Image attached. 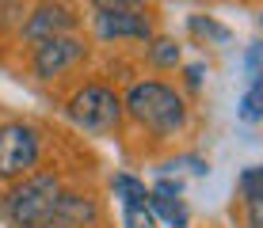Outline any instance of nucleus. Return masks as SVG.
Instances as JSON below:
<instances>
[{"label": "nucleus", "instance_id": "f257e3e1", "mask_svg": "<svg viewBox=\"0 0 263 228\" xmlns=\"http://www.w3.org/2000/svg\"><path fill=\"white\" fill-rule=\"evenodd\" d=\"M122 107L130 114V122L141 126L145 133H153L157 141L179 137L187 130V122H191V107H187L183 91L172 88L168 80H157V76L134 80L122 95Z\"/></svg>", "mask_w": 263, "mask_h": 228}, {"label": "nucleus", "instance_id": "f03ea898", "mask_svg": "<svg viewBox=\"0 0 263 228\" xmlns=\"http://www.w3.org/2000/svg\"><path fill=\"white\" fill-rule=\"evenodd\" d=\"M61 179L53 171H34L20 182H12V190L4 194V217L12 228H53V213H58L61 198Z\"/></svg>", "mask_w": 263, "mask_h": 228}, {"label": "nucleus", "instance_id": "7ed1b4c3", "mask_svg": "<svg viewBox=\"0 0 263 228\" xmlns=\"http://www.w3.org/2000/svg\"><path fill=\"white\" fill-rule=\"evenodd\" d=\"M65 111H69V118H72L77 130H84L92 137H111L122 126L126 107H122V95L111 84H103V80H88V84H80L69 95Z\"/></svg>", "mask_w": 263, "mask_h": 228}, {"label": "nucleus", "instance_id": "20e7f679", "mask_svg": "<svg viewBox=\"0 0 263 228\" xmlns=\"http://www.w3.org/2000/svg\"><path fill=\"white\" fill-rule=\"evenodd\" d=\"M42 160V133L31 122H4L0 126V182H20L34 175Z\"/></svg>", "mask_w": 263, "mask_h": 228}, {"label": "nucleus", "instance_id": "39448f33", "mask_svg": "<svg viewBox=\"0 0 263 228\" xmlns=\"http://www.w3.org/2000/svg\"><path fill=\"white\" fill-rule=\"evenodd\" d=\"M84 61H88V42L80 34H61V38H46L31 46V72L39 80H61Z\"/></svg>", "mask_w": 263, "mask_h": 228}, {"label": "nucleus", "instance_id": "423d86ee", "mask_svg": "<svg viewBox=\"0 0 263 228\" xmlns=\"http://www.w3.org/2000/svg\"><path fill=\"white\" fill-rule=\"evenodd\" d=\"M77 8L69 0H39V4L27 12V19L20 27V38L27 46H39L46 38H61V34H77Z\"/></svg>", "mask_w": 263, "mask_h": 228}, {"label": "nucleus", "instance_id": "0eeeda50", "mask_svg": "<svg viewBox=\"0 0 263 228\" xmlns=\"http://www.w3.org/2000/svg\"><path fill=\"white\" fill-rule=\"evenodd\" d=\"M92 34L99 42H149L157 34V15L145 12H92Z\"/></svg>", "mask_w": 263, "mask_h": 228}, {"label": "nucleus", "instance_id": "6e6552de", "mask_svg": "<svg viewBox=\"0 0 263 228\" xmlns=\"http://www.w3.org/2000/svg\"><path fill=\"white\" fill-rule=\"evenodd\" d=\"M96 221H99V205H96V198L77 194V190H61V198H58V213H53V224L80 228V224H96Z\"/></svg>", "mask_w": 263, "mask_h": 228}, {"label": "nucleus", "instance_id": "1a4fd4ad", "mask_svg": "<svg viewBox=\"0 0 263 228\" xmlns=\"http://www.w3.org/2000/svg\"><path fill=\"white\" fill-rule=\"evenodd\" d=\"M145 61L157 72H172L183 61V50H179V42L172 38V34H153V38L145 42Z\"/></svg>", "mask_w": 263, "mask_h": 228}, {"label": "nucleus", "instance_id": "9d476101", "mask_svg": "<svg viewBox=\"0 0 263 228\" xmlns=\"http://www.w3.org/2000/svg\"><path fill=\"white\" fill-rule=\"evenodd\" d=\"M187 34L198 42H206V46H225L233 38V31L225 27L221 19H214V15H206V12H195V15H187Z\"/></svg>", "mask_w": 263, "mask_h": 228}, {"label": "nucleus", "instance_id": "9b49d317", "mask_svg": "<svg viewBox=\"0 0 263 228\" xmlns=\"http://www.w3.org/2000/svg\"><path fill=\"white\" fill-rule=\"evenodd\" d=\"M149 209L157 221H164L168 228H187L191 224V213H187L183 198H164V194H153L149 190Z\"/></svg>", "mask_w": 263, "mask_h": 228}, {"label": "nucleus", "instance_id": "f8f14e48", "mask_svg": "<svg viewBox=\"0 0 263 228\" xmlns=\"http://www.w3.org/2000/svg\"><path fill=\"white\" fill-rule=\"evenodd\" d=\"M111 190H115V198H119L122 205H149V186H145L141 179H134L130 171H119V175L111 179Z\"/></svg>", "mask_w": 263, "mask_h": 228}, {"label": "nucleus", "instance_id": "ddd939ff", "mask_svg": "<svg viewBox=\"0 0 263 228\" xmlns=\"http://www.w3.org/2000/svg\"><path fill=\"white\" fill-rule=\"evenodd\" d=\"M240 118L244 122H263V72L252 76L248 91L240 95Z\"/></svg>", "mask_w": 263, "mask_h": 228}, {"label": "nucleus", "instance_id": "4468645a", "mask_svg": "<svg viewBox=\"0 0 263 228\" xmlns=\"http://www.w3.org/2000/svg\"><path fill=\"white\" fill-rule=\"evenodd\" d=\"M237 186H240V198H244V202H263V163L244 168L240 179H237Z\"/></svg>", "mask_w": 263, "mask_h": 228}, {"label": "nucleus", "instance_id": "2eb2a0df", "mask_svg": "<svg viewBox=\"0 0 263 228\" xmlns=\"http://www.w3.org/2000/svg\"><path fill=\"white\" fill-rule=\"evenodd\" d=\"M122 228H157L149 205H122Z\"/></svg>", "mask_w": 263, "mask_h": 228}, {"label": "nucleus", "instance_id": "dca6fc26", "mask_svg": "<svg viewBox=\"0 0 263 228\" xmlns=\"http://www.w3.org/2000/svg\"><path fill=\"white\" fill-rule=\"evenodd\" d=\"M92 12H145L149 0H88Z\"/></svg>", "mask_w": 263, "mask_h": 228}, {"label": "nucleus", "instance_id": "f3484780", "mask_svg": "<svg viewBox=\"0 0 263 228\" xmlns=\"http://www.w3.org/2000/svg\"><path fill=\"white\" fill-rule=\"evenodd\" d=\"M153 194H164V198H183V182H179V179H168V175H160L157 182H153Z\"/></svg>", "mask_w": 263, "mask_h": 228}, {"label": "nucleus", "instance_id": "a211bd4d", "mask_svg": "<svg viewBox=\"0 0 263 228\" xmlns=\"http://www.w3.org/2000/svg\"><path fill=\"white\" fill-rule=\"evenodd\" d=\"M244 65H248V72L256 76V72H263V42H252L248 53H244Z\"/></svg>", "mask_w": 263, "mask_h": 228}, {"label": "nucleus", "instance_id": "6ab92c4d", "mask_svg": "<svg viewBox=\"0 0 263 228\" xmlns=\"http://www.w3.org/2000/svg\"><path fill=\"white\" fill-rule=\"evenodd\" d=\"M244 221L248 228H263V202H244Z\"/></svg>", "mask_w": 263, "mask_h": 228}, {"label": "nucleus", "instance_id": "aec40b11", "mask_svg": "<svg viewBox=\"0 0 263 228\" xmlns=\"http://www.w3.org/2000/svg\"><path fill=\"white\" fill-rule=\"evenodd\" d=\"M202 76H206V69H202V65H187V69H183L187 88H198V84H202Z\"/></svg>", "mask_w": 263, "mask_h": 228}, {"label": "nucleus", "instance_id": "412c9836", "mask_svg": "<svg viewBox=\"0 0 263 228\" xmlns=\"http://www.w3.org/2000/svg\"><path fill=\"white\" fill-rule=\"evenodd\" d=\"M53 228H69V224H53Z\"/></svg>", "mask_w": 263, "mask_h": 228}, {"label": "nucleus", "instance_id": "4be33fe9", "mask_svg": "<svg viewBox=\"0 0 263 228\" xmlns=\"http://www.w3.org/2000/svg\"><path fill=\"white\" fill-rule=\"evenodd\" d=\"M259 27H263V12H259Z\"/></svg>", "mask_w": 263, "mask_h": 228}, {"label": "nucleus", "instance_id": "5701e85b", "mask_svg": "<svg viewBox=\"0 0 263 228\" xmlns=\"http://www.w3.org/2000/svg\"><path fill=\"white\" fill-rule=\"evenodd\" d=\"M0 8H4V0H0Z\"/></svg>", "mask_w": 263, "mask_h": 228}]
</instances>
